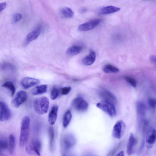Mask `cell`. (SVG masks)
Instances as JSON below:
<instances>
[{
    "mask_svg": "<svg viewBox=\"0 0 156 156\" xmlns=\"http://www.w3.org/2000/svg\"><path fill=\"white\" fill-rule=\"evenodd\" d=\"M30 119L28 116H24L23 119L21 126L19 138V144L21 147L27 144L30 135Z\"/></svg>",
    "mask_w": 156,
    "mask_h": 156,
    "instance_id": "obj_1",
    "label": "cell"
},
{
    "mask_svg": "<svg viewBox=\"0 0 156 156\" xmlns=\"http://www.w3.org/2000/svg\"><path fill=\"white\" fill-rule=\"evenodd\" d=\"M49 105L48 99L44 96L35 98L33 102V107L35 112L40 115H42L47 112Z\"/></svg>",
    "mask_w": 156,
    "mask_h": 156,
    "instance_id": "obj_2",
    "label": "cell"
},
{
    "mask_svg": "<svg viewBox=\"0 0 156 156\" xmlns=\"http://www.w3.org/2000/svg\"><path fill=\"white\" fill-rule=\"evenodd\" d=\"M96 106L110 117H113L116 115V109L114 105L109 102L102 100L97 103Z\"/></svg>",
    "mask_w": 156,
    "mask_h": 156,
    "instance_id": "obj_3",
    "label": "cell"
},
{
    "mask_svg": "<svg viewBox=\"0 0 156 156\" xmlns=\"http://www.w3.org/2000/svg\"><path fill=\"white\" fill-rule=\"evenodd\" d=\"M27 96L26 92L23 90L19 91L12 101V105L15 108H19L26 101Z\"/></svg>",
    "mask_w": 156,
    "mask_h": 156,
    "instance_id": "obj_4",
    "label": "cell"
},
{
    "mask_svg": "<svg viewBox=\"0 0 156 156\" xmlns=\"http://www.w3.org/2000/svg\"><path fill=\"white\" fill-rule=\"evenodd\" d=\"M41 149V144L38 140L32 141L31 143L27 146L26 150L27 153L30 154H36L40 155Z\"/></svg>",
    "mask_w": 156,
    "mask_h": 156,
    "instance_id": "obj_5",
    "label": "cell"
},
{
    "mask_svg": "<svg viewBox=\"0 0 156 156\" xmlns=\"http://www.w3.org/2000/svg\"><path fill=\"white\" fill-rule=\"evenodd\" d=\"M72 104L75 109L79 112L86 111L88 107V104L87 102L81 98H75L73 101Z\"/></svg>",
    "mask_w": 156,
    "mask_h": 156,
    "instance_id": "obj_6",
    "label": "cell"
},
{
    "mask_svg": "<svg viewBox=\"0 0 156 156\" xmlns=\"http://www.w3.org/2000/svg\"><path fill=\"white\" fill-rule=\"evenodd\" d=\"M102 22L100 19H93L80 25L78 30L80 31H87L93 29L99 25Z\"/></svg>",
    "mask_w": 156,
    "mask_h": 156,
    "instance_id": "obj_7",
    "label": "cell"
},
{
    "mask_svg": "<svg viewBox=\"0 0 156 156\" xmlns=\"http://www.w3.org/2000/svg\"><path fill=\"white\" fill-rule=\"evenodd\" d=\"M11 112L7 105L4 102L0 101V121H6L11 118Z\"/></svg>",
    "mask_w": 156,
    "mask_h": 156,
    "instance_id": "obj_8",
    "label": "cell"
},
{
    "mask_svg": "<svg viewBox=\"0 0 156 156\" xmlns=\"http://www.w3.org/2000/svg\"><path fill=\"white\" fill-rule=\"evenodd\" d=\"M125 126V124L122 121L119 120L117 122L113 129L112 136L116 139H120L122 136Z\"/></svg>",
    "mask_w": 156,
    "mask_h": 156,
    "instance_id": "obj_9",
    "label": "cell"
},
{
    "mask_svg": "<svg viewBox=\"0 0 156 156\" xmlns=\"http://www.w3.org/2000/svg\"><path fill=\"white\" fill-rule=\"evenodd\" d=\"M76 140L74 136L71 134L66 135L63 138V145L65 150H68L74 147Z\"/></svg>",
    "mask_w": 156,
    "mask_h": 156,
    "instance_id": "obj_10",
    "label": "cell"
},
{
    "mask_svg": "<svg viewBox=\"0 0 156 156\" xmlns=\"http://www.w3.org/2000/svg\"><path fill=\"white\" fill-rule=\"evenodd\" d=\"M99 94L102 100L109 102L114 105L116 104V98L110 91L107 90H103L99 92Z\"/></svg>",
    "mask_w": 156,
    "mask_h": 156,
    "instance_id": "obj_11",
    "label": "cell"
},
{
    "mask_svg": "<svg viewBox=\"0 0 156 156\" xmlns=\"http://www.w3.org/2000/svg\"><path fill=\"white\" fill-rule=\"evenodd\" d=\"M40 81L37 79L26 77L23 78L21 82L22 86L25 89H28L39 84Z\"/></svg>",
    "mask_w": 156,
    "mask_h": 156,
    "instance_id": "obj_12",
    "label": "cell"
},
{
    "mask_svg": "<svg viewBox=\"0 0 156 156\" xmlns=\"http://www.w3.org/2000/svg\"><path fill=\"white\" fill-rule=\"evenodd\" d=\"M155 140V130L154 128H150L147 131L146 135L147 146L148 149H150L152 147Z\"/></svg>",
    "mask_w": 156,
    "mask_h": 156,
    "instance_id": "obj_13",
    "label": "cell"
},
{
    "mask_svg": "<svg viewBox=\"0 0 156 156\" xmlns=\"http://www.w3.org/2000/svg\"><path fill=\"white\" fill-rule=\"evenodd\" d=\"M136 109L141 124L143 125L146 122L145 119L146 112V106L143 102H138L136 105Z\"/></svg>",
    "mask_w": 156,
    "mask_h": 156,
    "instance_id": "obj_14",
    "label": "cell"
},
{
    "mask_svg": "<svg viewBox=\"0 0 156 156\" xmlns=\"http://www.w3.org/2000/svg\"><path fill=\"white\" fill-rule=\"evenodd\" d=\"M41 31V27H38L34 30L28 34L26 37L25 44L27 45L31 41L36 39L40 35Z\"/></svg>",
    "mask_w": 156,
    "mask_h": 156,
    "instance_id": "obj_15",
    "label": "cell"
},
{
    "mask_svg": "<svg viewBox=\"0 0 156 156\" xmlns=\"http://www.w3.org/2000/svg\"><path fill=\"white\" fill-rule=\"evenodd\" d=\"M96 58L95 52L93 50H90L89 54L82 59V63L85 65H91L94 62Z\"/></svg>",
    "mask_w": 156,
    "mask_h": 156,
    "instance_id": "obj_16",
    "label": "cell"
},
{
    "mask_svg": "<svg viewBox=\"0 0 156 156\" xmlns=\"http://www.w3.org/2000/svg\"><path fill=\"white\" fill-rule=\"evenodd\" d=\"M58 106H53L49 112L48 116V121L49 124L53 125L55 124L57 119Z\"/></svg>",
    "mask_w": 156,
    "mask_h": 156,
    "instance_id": "obj_17",
    "label": "cell"
},
{
    "mask_svg": "<svg viewBox=\"0 0 156 156\" xmlns=\"http://www.w3.org/2000/svg\"><path fill=\"white\" fill-rule=\"evenodd\" d=\"M120 10L119 7L112 5L108 6L101 8L99 11L101 15L109 14L119 11Z\"/></svg>",
    "mask_w": 156,
    "mask_h": 156,
    "instance_id": "obj_18",
    "label": "cell"
},
{
    "mask_svg": "<svg viewBox=\"0 0 156 156\" xmlns=\"http://www.w3.org/2000/svg\"><path fill=\"white\" fill-rule=\"evenodd\" d=\"M136 143V139L133 134L131 133L129 137L126 148V152L128 156H130L132 154L133 147Z\"/></svg>",
    "mask_w": 156,
    "mask_h": 156,
    "instance_id": "obj_19",
    "label": "cell"
},
{
    "mask_svg": "<svg viewBox=\"0 0 156 156\" xmlns=\"http://www.w3.org/2000/svg\"><path fill=\"white\" fill-rule=\"evenodd\" d=\"M47 90V85H41L34 87L31 91V94L34 95H39L45 93Z\"/></svg>",
    "mask_w": 156,
    "mask_h": 156,
    "instance_id": "obj_20",
    "label": "cell"
},
{
    "mask_svg": "<svg viewBox=\"0 0 156 156\" xmlns=\"http://www.w3.org/2000/svg\"><path fill=\"white\" fill-rule=\"evenodd\" d=\"M83 47L79 45H73L69 47L66 51V54L70 56L75 55L80 53L83 49Z\"/></svg>",
    "mask_w": 156,
    "mask_h": 156,
    "instance_id": "obj_21",
    "label": "cell"
},
{
    "mask_svg": "<svg viewBox=\"0 0 156 156\" xmlns=\"http://www.w3.org/2000/svg\"><path fill=\"white\" fill-rule=\"evenodd\" d=\"M60 16L64 18H70L74 15V12L72 10L68 7H64L60 10Z\"/></svg>",
    "mask_w": 156,
    "mask_h": 156,
    "instance_id": "obj_22",
    "label": "cell"
},
{
    "mask_svg": "<svg viewBox=\"0 0 156 156\" xmlns=\"http://www.w3.org/2000/svg\"><path fill=\"white\" fill-rule=\"evenodd\" d=\"M103 70L106 73H117L119 72L117 67L110 64L105 65L103 68Z\"/></svg>",
    "mask_w": 156,
    "mask_h": 156,
    "instance_id": "obj_23",
    "label": "cell"
},
{
    "mask_svg": "<svg viewBox=\"0 0 156 156\" xmlns=\"http://www.w3.org/2000/svg\"><path fill=\"white\" fill-rule=\"evenodd\" d=\"M2 86L9 90L10 92L11 96H12L14 94L16 88L14 85L11 81H5L2 84Z\"/></svg>",
    "mask_w": 156,
    "mask_h": 156,
    "instance_id": "obj_24",
    "label": "cell"
},
{
    "mask_svg": "<svg viewBox=\"0 0 156 156\" xmlns=\"http://www.w3.org/2000/svg\"><path fill=\"white\" fill-rule=\"evenodd\" d=\"M72 117L71 113L70 110H68L64 114L63 119V126L64 128L66 127L69 124Z\"/></svg>",
    "mask_w": 156,
    "mask_h": 156,
    "instance_id": "obj_25",
    "label": "cell"
},
{
    "mask_svg": "<svg viewBox=\"0 0 156 156\" xmlns=\"http://www.w3.org/2000/svg\"><path fill=\"white\" fill-rule=\"evenodd\" d=\"M15 140L14 136L10 134L9 138V152L12 154L14 151L15 147Z\"/></svg>",
    "mask_w": 156,
    "mask_h": 156,
    "instance_id": "obj_26",
    "label": "cell"
},
{
    "mask_svg": "<svg viewBox=\"0 0 156 156\" xmlns=\"http://www.w3.org/2000/svg\"><path fill=\"white\" fill-rule=\"evenodd\" d=\"M49 137V145L51 150L53 149V144L54 139L55 133L53 128L50 127L48 129Z\"/></svg>",
    "mask_w": 156,
    "mask_h": 156,
    "instance_id": "obj_27",
    "label": "cell"
},
{
    "mask_svg": "<svg viewBox=\"0 0 156 156\" xmlns=\"http://www.w3.org/2000/svg\"><path fill=\"white\" fill-rule=\"evenodd\" d=\"M59 93V89L56 87H53L52 89L50 97L51 99L54 100L58 96Z\"/></svg>",
    "mask_w": 156,
    "mask_h": 156,
    "instance_id": "obj_28",
    "label": "cell"
},
{
    "mask_svg": "<svg viewBox=\"0 0 156 156\" xmlns=\"http://www.w3.org/2000/svg\"><path fill=\"white\" fill-rule=\"evenodd\" d=\"M124 78L126 82L133 87L136 86V81L134 78L129 76H125Z\"/></svg>",
    "mask_w": 156,
    "mask_h": 156,
    "instance_id": "obj_29",
    "label": "cell"
},
{
    "mask_svg": "<svg viewBox=\"0 0 156 156\" xmlns=\"http://www.w3.org/2000/svg\"><path fill=\"white\" fill-rule=\"evenodd\" d=\"M8 146V142L5 139H0V152L6 149Z\"/></svg>",
    "mask_w": 156,
    "mask_h": 156,
    "instance_id": "obj_30",
    "label": "cell"
},
{
    "mask_svg": "<svg viewBox=\"0 0 156 156\" xmlns=\"http://www.w3.org/2000/svg\"><path fill=\"white\" fill-rule=\"evenodd\" d=\"M22 16L21 14L19 13H16L14 14L12 16V21L15 23L19 21L22 19Z\"/></svg>",
    "mask_w": 156,
    "mask_h": 156,
    "instance_id": "obj_31",
    "label": "cell"
},
{
    "mask_svg": "<svg viewBox=\"0 0 156 156\" xmlns=\"http://www.w3.org/2000/svg\"><path fill=\"white\" fill-rule=\"evenodd\" d=\"M147 103L152 108H155L156 106V100L152 98H149L147 100Z\"/></svg>",
    "mask_w": 156,
    "mask_h": 156,
    "instance_id": "obj_32",
    "label": "cell"
},
{
    "mask_svg": "<svg viewBox=\"0 0 156 156\" xmlns=\"http://www.w3.org/2000/svg\"><path fill=\"white\" fill-rule=\"evenodd\" d=\"M71 88L70 87H65L61 89V92L62 94L66 95L68 94L70 91Z\"/></svg>",
    "mask_w": 156,
    "mask_h": 156,
    "instance_id": "obj_33",
    "label": "cell"
},
{
    "mask_svg": "<svg viewBox=\"0 0 156 156\" xmlns=\"http://www.w3.org/2000/svg\"><path fill=\"white\" fill-rule=\"evenodd\" d=\"M121 143H119L117 146L116 147H115V148H114L112 151H111L110 152V153H109L108 154V156H112L116 151L117 149H118L121 146Z\"/></svg>",
    "mask_w": 156,
    "mask_h": 156,
    "instance_id": "obj_34",
    "label": "cell"
},
{
    "mask_svg": "<svg viewBox=\"0 0 156 156\" xmlns=\"http://www.w3.org/2000/svg\"><path fill=\"white\" fill-rule=\"evenodd\" d=\"M6 6V3L3 2L0 3V12L4 10Z\"/></svg>",
    "mask_w": 156,
    "mask_h": 156,
    "instance_id": "obj_35",
    "label": "cell"
},
{
    "mask_svg": "<svg viewBox=\"0 0 156 156\" xmlns=\"http://www.w3.org/2000/svg\"><path fill=\"white\" fill-rule=\"evenodd\" d=\"M150 60L152 62L155 64L156 57L155 55H151V56L150 57Z\"/></svg>",
    "mask_w": 156,
    "mask_h": 156,
    "instance_id": "obj_36",
    "label": "cell"
},
{
    "mask_svg": "<svg viewBox=\"0 0 156 156\" xmlns=\"http://www.w3.org/2000/svg\"><path fill=\"white\" fill-rule=\"evenodd\" d=\"M82 156H97V155L94 154L89 153L85 154Z\"/></svg>",
    "mask_w": 156,
    "mask_h": 156,
    "instance_id": "obj_37",
    "label": "cell"
},
{
    "mask_svg": "<svg viewBox=\"0 0 156 156\" xmlns=\"http://www.w3.org/2000/svg\"><path fill=\"white\" fill-rule=\"evenodd\" d=\"M124 153L123 151L119 152L115 156H124Z\"/></svg>",
    "mask_w": 156,
    "mask_h": 156,
    "instance_id": "obj_38",
    "label": "cell"
},
{
    "mask_svg": "<svg viewBox=\"0 0 156 156\" xmlns=\"http://www.w3.org/2000/svg\"><path fill=\"white\" fill-rule=\"evenodd\" d=\"M63 156H75L73 154L71 153H65L63 155Z\"/></svg>",
    "mask_w": 156,
    "mask_h": 156,
    "instance_id": "obj_39",
    "label": "cell"
},
{
    "mask_svg": "<svg viewBox=\"0 0 156 156\" xmlns=\"http://www.w3.org/2000/svg\"><path fill=\"white\" fill-rule=\"evenodd\" d=\"M86 11V9H80V12L81 13H83L85 12Z\"/></svg>",
    "mask_w": 156,
    "mask_h": 156,
    "instance_id": "obj_40",
    "label": "cell"
},
{
    "mask_svg": "<svg viewBox=\"0 0 156 156\" xmlns=\"http://www.w3.org/2000/svg\"><path fill=\"white\" fill-rule=\"evenodd\" d=\"M0 156H6L5 155H4L2 154H1L0 153Z\"/></svg>",
    "mask_w": 156,
    "mask_h": 156,
    "instance_id": "obj_41",
    "label": "cell"
}]
</instances>
